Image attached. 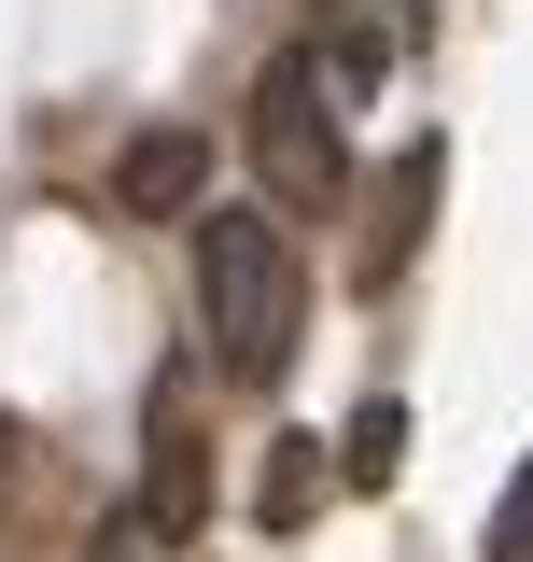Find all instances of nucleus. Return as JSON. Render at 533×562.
I'll list each match as a JSON object with an SVG mask.
<instances>
[{
    "mask_svg": "<svg viewBox=\"0 0 533 562\" xmlns=\"http://www.w3.org/2000/svg\"><path fill=\"white\" fill-rule=\"evenodd\" d=\"M197 324H211V366L266 394L295 338H309V268H295V225L281 211H197Z\"/></svg>",
    "mask_w": 533,
    "mask_h": 562,
    "instance_id": "nucleus-1",
    "label": "nucleus"
},
{
    "mask_svg": "<svg viewBox=\"0 0 533 562\" xmlns=\"http://www.w3.org/2000/svg\"><path fill=\"white\" fill-rule=\"evenodd\" d=\"M211 198V140L197 127H140L127 155H113V211H140V225H169V211Z\"/></svg>",
    "mask_w": 533,
    "mask_h": 562,
    "instance_id": "nucleus-4",
    "label": "nucleus"
},
{
    "mask_svg": "<svg viewBox=\"0 0 533 562\" xmlns=\"http://www.w3.org/2000/svg\"><path fill=\"white\" fill-rule=\"evenodd\" d=\"M99 562H127V549H99Z\"/></svg>",
    "mask_w": 533,
    "mask_h": 562,
    "instance_id": "nucleus-10",
    "label": "nucleus"
},
{
    "mask_svg": "<svg viewBox=\"0 0 533 562\" xmlns=\"http://www.w3.org/2000/svg\"><path fill=\"white\" fill-rule=\"evenodd\" d=\"M324 479H337V464H324V450H309V436H266V479H253V506H266V520H281V535H295V520L324 506Z\"/></svg>",
    "mask_w": 533,
    "mask_h": 562,
    "instance_id": "nucleus-7",
    "label": "nucleus"
},
{
    "mask_svg": "<svg viewBox=\"0 0 533 562\" xmlns=\"http://www.w3.org/2000/svg\"><path fill=\"white\" fill-rule=\"evenodd\" d=\"M309 70H324V99H365V85L394 70V29H337V43H324Z\"/></svg>",
    "mask_w": 533,
    "mask_h": 562,
    "instance_id": "nucleus-8",
    "label": "nucleus"
},
{
    "mask_svg": "<svg viewBox=\"0 0 533 562\" xmlns=\"http://www.w3.org/2000/svg\"><path fill=\"white\" fill-rule=\"evenodd\" d=\"M140 506H155V535H197V506H211V450H197V422H183V394H155V464H140Z\"/></svg>",
    "mask_w": 533,
    "mask_h": 562,
    "instance_id": "nucleus-5",
    "label": "nucleus"
},
{
    "mask_svg": "<svg viewBox=\"0 0 533 562\" xmlns=\"http://www.w3.org/2000/svg\"><path fill=\"white\" fill-rule=\"evenodd\" d=\"M435 183H450V140H407L394 183H379V211H365V239H351V281H365V295H379V281H407L421 225H435Z\"/></svg>",
    "mask_w": 533,
    "mask_h": 562,
    "instance_id": "nucleus-3",
    "label": "nucleus"
},
{
    "mask_svg": "<svg viewBox=\"0 0 533 562\" xmlns=\"http://www.w3.org/2000/svg\"><path fill=\"white\" fill-rule=\"evenodd\" d=\"M337 479H351V492H394L407 479V408H394V394H365V408L337 422Z\"/></svg>",
    "mask_w": 533,
    "mask_h": 562,
    "instance_id": "nucleus-6",
    "label": "nucleus"
},
{
    "mask_svg": "<svg viewBox=\"0 0 533 562\" xmlns=\"http://www.w3.org/2000/svg\"><path fill=\"white\" fill-rule=\"evenodd\" d=\"M477 562H533V464L491 492V520H477Z\"/></svg>",
    "mask_w": 533,
    "mask_h": 562,
    "instance_id": "nucleus-9",
    "label": "nucleus"
},
{
    "mask_svg": "<svg viewBox=\"0 0 533 562\" xmlns=\"http://www.w3.org/2000/svg\"><path fill=\"white\" fill-rule=\"evenodd\" d=\"M239 155H253V183L281 225H324L351 211V140H337V99L309 57H266L253 70V113H239Z\"/></svg>",
    "mask_w": 533,
    "mask_h": 562,
    "instance_id": "nucleus-2",
    "label": "nucleus"
}]
</instances>
